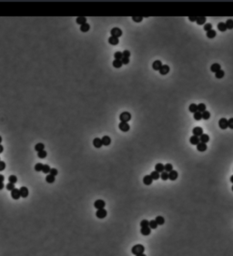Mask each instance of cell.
I'll return each mask as SVG.
<instances>
[{"label": "cell", "instance_id": "11a10c76", "mask_svg": "<svg viewBox=\"0 0 233 256\" xmlns=\"http://www.w3.org/2000/svg\"><path fill=\"white\" fill-rule=\"evenodd\" d=\"M122 56H123V57H129H129H130V52H129V50H124L123 52H122Z\"/></svg>", "mask_w": 233, "mask_h": 256}, {"label": "cell", "instance_id": "3957f363", "mask_svg": "<svg viewBox=\"0 0 233 256\" xmlns=\"http://www.w3.org/2000/svg\"><path fill=\"white\" fill-rule=\"evenodd\" d=\"M110 34H111V37H120L123 34V32L119 28H113L111 30H110Z\"/></svg>", "mask_w": 233, "mask_h": 256}, {"label": "cell", "instance_id": "52a82bcc", "mask_svg": "<svg viewBox=\"0 0 233 256\" xmlns=\"http://www.w3.org/2000/svg\"><path fill=\"white\" fill-rule=\"evenodd\" d=\"M118 127H119V130H122L123 132H127V131H129L130 130V126L127 122H120Z\"/></svg>", "mask_w": 233, "mask_h": 256}, {"label": "cell", "instance_id": "8992f818", "mask_svg": "<svg viewBox=\"0 0 233 256\" xmlns=\"http://www.w3.org/2000/svg\"><path fill=\"white\" fill-rule=\"evenodd\" d=\"M219 127L221 130H226L228 129V119L225 118H220L219 120Z\"/></svg>", "mask_w": 233, "mask_h": 256}, {"label": "cell", "instance_id": "7c38bea8", "mask_svg": "<svg viewBox=\"0 0 233 256\" xmlns=\"http://www.w3.org/2000/svg\"><path fill=\"white\" fill-rule=\"evenodd\" d=\"M179 177V173L176 171H171L170 172H169V180H176Z\"/></svg>", "mask_w": 233, "mask_h": 256}, {"label": "cell", "instance_id": "e7e4bbea", "mask_svg": "<svg viewBox=\"0 0 233 256\" xmlns=\"http://www.w3.org/2000/svg\"><path fill=\"white\" fill-rule=\"evenodd\" d=\"M230 181H231V182L233 183V175L231 176V177H230Z\"/></svg>", "mask_w": 233, "mask_h": 256}, {"label": "cell", "instance_id": "83f0119b", "mask_svg": "<svg viewBox=\"0 0 233 256\" xmlns=\"http://www.w3.org/2000/svg\"><path fill=\"white\" fill-rule=\"evenodd\" d=\"M89 28H90V26H89V24H87V23H85V24H83V25H81L80 26V31L81 32H87V31L89 30Z\"/></svg>", "mask_w": 233, "mask_h": 256}, {"label": "cell", "instance_id": "91938a15", "mask_svg": "<svg viewBox=\"0 0 233 256\" xmlns=\"http://www.w3.org/2000/svg\"><path fill=\"white\" fill-rule=\"evenodd\" d=\"M4 180H5V177L0 174V182H4Z\"/></svg>", "mask_w": 233, "mask_h": 256}, {"label": "cell", "instance_id": "d590c367", "mask_svg": "<svg viewBox=\"0 0 233 256\" xmlns=\"http://www.w3.org/2000/svg\"><path fill=\"white\" fill-rule=\"evenodd\" d=\"M225 76V72L222 69H220V70H219L218 72H216L215 73V77H216L217 79H222L223 77Z\"/></svg>", "mask_w": 233, "mask_h": 256}, {"label": "cell", "instance_id": "30bf717a", "mask_svg": "<svg viewBox=\"0 0 233 256\" xmlns=\"http://www.w3.org/2000/svg\"><path fill=\"white\" fill-rule=\"evenodd\" d=\"M193 135L194 136H197V137H200V136L203 134V129L202 128H200V127H196V128H194L193 129Z\"/></svg>", "mask_w": 233, "mask_h": 256}, {"label": "cell", "instance_id": "b9f144b4", "mask_svg": "<svg viewBox=\"0 0 233 256\" xmlns=\"http://www.w3.org/2000/svg\"><path fill=\"white\" fill-rule=\"evenodd\" d=\"M50 170H51L50 166H49V165H48V164H46V165H44V166H43L42 171L44 172L45 174H48V173H49V171H50Z\"/></svg>", "mask_w": 233, "mask_h": 256}, {"label": "cell", "instance_id": "94428289", "mask_svg": "<svg viewBox=\"0 0 233 256\" xmlns=\"http://www.w3.org/2000/svg\"><path fill=\"white\" fill-rule=\"evenodd\" d=\"M4 187H5V186H4V183L3 182H0V191H1V190H3Z\"/></svg>", "mask_w": 233, "mask_h": 256}, {"label": "cell", "instance_id": "7bdbcfd3", "mask_svg": "<svg viewBox=\"0 0 233 256\" xmlns=\"http://www.w3.org/2000/svg\"><path fill=\"white\" fill-rule=\"evenodd\" d=\"M8 181L10 183H13V184H15V183L17 181V176H15V175H10V176H9V178H8Z\"/></svg>", "mask_w": 233, "mask_h": 256}, {"label": "cell", "instance_id": "816d5d0a", "mask_svg": "<svg viewBox=\"0 0 233 256\" xmlns=\"http://www.w3.org/2000/svg\"><path fill=\"white\" fill-rule=\"evenodd\" d=\"M57 173H58V171H57V170L56 169H51L50 170V171H49V174L50 175H52V176H54V177H56V175H57Z\"/></svg>", "mask_w": 233, "mask_h": 256}, {"label": "cell", "instance_id": "1f68e13d", "mask_svg": "<svg viewBox=\"0 0 233 256\" xmlns=\"http://www.w3.org/2000/svg\"><path fill=\"white\" fill-rule=\"evenodd\" d=\"M55 180H56V178L52 176V175L48 174L47 175V177H46V181L48 183H54L55 182Z\"/></svg>", "mask_w": 233, "mask_h": 256}, {"label": "cell", "instance_id": "60d3db41", "mask_svg": "<svg viewBox=\"0 0 233 256\" xmlns=\"http://www.w3.org/2000/svg\"><path fill=\"white\" fill-rule=\"evenodd\" d=\"M194 118H195V120H200V119H202V113L199 112V111L195 112L194 113Z\"/></svg>", "mask_w": 233, "mask_h": 256}, {"label": "cell", "instance_id": "8d00e7d4", "mask_svg": "<svg viewBox=\"0 0 233 256\" xmlns=\"http://www.w3.org/2000/svg\"><path fill=\"white\" fill-rule=\"evenodd\" d=\"M164 170H165V171L166 172H170L171 171H173V166H172V164H170V163H167L164 166Z\"/></svg>", "mask_w": 233, "mask_h": 256}, {"label": "cell", "instance_id": "f5cc1de1", "mask_svg": "<svg viewBox=\"0 0 233 256\" xmlns=\"http://www.w3.org/2000/svg\"><path fill=\"white\" fill-rule=\"evenodd\" d=\"M15 189V184H13V183H7V185H6V190L7 191H13Z\"/></svg>", "mask_w": 233, "mask_h": 256}, {"label": "cell", "instance_id": "cb8c5ba5", "mask_svg": "<svg viewBox=\"0 0 233 256\" xmlns=\"http://www.w3.org/2000/svg\"><path fill=\"white\" fill-rule=\"evenodd\" d=\"M76 22L77 24H78V25H83L85 23H87V17H78L76 18Z\"/></svg>", "mask_w": 233, "mask_h": 256}, {"label": "cell", "instance_id": "6f0895ef", "mask_svg": "<svg viewBox=\"0 0 233 256\" xmlns=\"http://www.w3.org/2000/svg\"><path fill=\"white\" fill-rule=\"evenodd\" d=\"M5 169H6V163H5L4 161H0V171H4Z\"/></svg>", "mask_w": 233, "mask_h": 256}, {"label": "cell", "instance_id": "e0dca14e", "mask_svg": "<svg viewBox=\"0 0 233 256\" xmlns=\"http://www.w3.org/2000/svg\"><path fill=\"white\" fill-rule=\"evenodd\" d=\"M93 145L95 148L97 149H99V148H101L102 147V141H101V139L99 138H95L93 140Z\"/></svg>", "mask_w": 233, "mask_h": 256}, {"label": "cell", "instance_id": "e575fe53", "mask_svg": "<svg viewBox=\"0 0 233 256\" xmlns=\"http://www.w3.org/2000/svg\"><path fill=\"white\" fill-rule=\"evenodd\" d=\"M150 176H151L152 179H153V180H158V179L160 178V174L158 173V172L156 171H152L151 173H150Z\"/></svg>", "mask_w": 233, "mask_h": 256}, {"label": "cell", "instance_id": "003e7915", "mask_svg": "<svg viewBox=\"0 0 233 256\" xmlns=\"http://www.w3.org/2000/svg\"><path fill=\"white\" fill-rule=\"evenodd\" d=\"M231 190H232V191H233V186H232V187H231Z\"/></svg>", "mask_w": 233, "mask_h": 256}, {"label": "cell", "instance_id": "44dd1931", "mask_svg": "<svg viewBox=\"0 0 233 256\" xmlns=\"http://www.w3.org/2000/svg\"><path fill=\"white\" fill-rule=\"evenodd\" d=\"M155 171L158 173H161V172L165 171V170H164V165L162 163H157L155 165Z\"/></svg>", "mask_w": 233, "mask_h": 256}, {"label": "cell", "instance_id": "d4e9b609", "mask_svg": "<svg viewBox=\"0 0 233 256\" xmlns=\"http://www.w3.org/2000/svg\"><path fill=\"white\" fill-rule=\"evenodd\" d=\"M206 20H207L206 17H197L196 23L198 25H205Z\"/></svg>", "mask_w": 233, "mask_h": 256}, {"label": "cell", "instance_id": "7a4b0ae2", "mask_svg": "<svg viewBox=\"0 0 233 256\" xmlns=\"http://www.w3.org/2000/svg\"><path fill=\"white\" fill-rule=\"evenodd\" d=\"M119 119H120V122H129L130 119H131V114L129 112H122L119 116Z\"/></svg>", "mask_w": 233, "mask_h": 256}, {"label": "cell", "instance_id": "7402d4cb", "mask_svg": "<svg viewBox=\"0 0 233 256\" xmlns=\"http://www.w3.org/2000/svg\"><path fill=\"white\" fill-rule=\"evenodd\" d=\"M199 141H200V142H202V143H207V142L209 141V136H208V134H204V133H203L202 135L199 137Z\"/></svg>", "mask_w": 233, "mask_h": 256}, {"label": "cell", "instance_id": "603a6c76", "mask_svg": "<svg viewBox=\"0 0 233 256\" xmlns=\"http://www.w3.org/2000/svg\"><path fill=\"white\" fill-rule=\"evenodd\" d=\"M108 43H109L110 45L116 46V45H118V43H119V39H118V37H108Z\"/></svg>", "mask_w": 233, "mask_h": 256}, {"label": "cell", "instance_id": "4fadbf2b", "mask_svg": "<svg viewBox=\"0 0 233 256\" xmlns=\"http://www.w3.org/2000/svg\"><path fill=\"white\" fill-rule=\"evenodd\" d=\"M160 75H167L169 72V67L168 65H162V67L159 68Z\"/></svg>", "mask_w": 233, "mask_h": 256}, {"label": "cell", "instance_id": "484cf974", "mask_svg": "<svg viewBox=\"0 0 233 256\" xmlns=\"http://www.w3.org/2000/svg\"><path fill=\"white\" fill-rule=\"evenodd\" d=\"M217 28L219 29V31H221V32H225V31L227 30V27H226V24L223 22H219L217 26Z\"/></svg>", "mask_w": 233, "mask_h": 256}, {"label": "cell", "instance_id": "5b68a950", "mask_svg": "<svg viewBox=\"0 0 233 256\" xmlns=\"http://www.w3.org/2000/svg\"><path fill=\"white\" fill-rule=\"evenodd\" d=\"M106 206V202L103 200H97L94 202V207L97 210H100V209H104Z\"/></svg>", "mask_w": 233, "mask_h": 256}, {"label": "cell", "instance_id": "f546056e", "mask_svg": "<svg viewBox=\"0 0 233 256\" xmlns=\"http://www.w3.org/2000/svg\"><path fill=\"white\" fill-rule=\"evenodd\" d=\"M113 67L114 68H121L122 67V62H121V60H118V59H115L114 61H113Z\"/></svg>", "mask_w": 233, "mask_h": 256}, {"label": "cell", "instance_id": "9c48e42d", "mask_svg": "<svg viewBox=\"0 0 233 256\" xmlns=\"http://www.w3.org/2000/svg\"><path fill=\"white\" fill-rule=\"evenodd\" d=\"M11 197L14 199V200H18L21 196H20V192L19 190L17 188H15L13 191H11Z\"/></svg>", "mask_w": 233, "mask_h": 256}, {"label": "cell", "instance_id": "680465c9", "mask_svg": "<svg viewBox=\"0 0 233 256\" xmlns=\"http://www.w3.org/2000/svg\"><path fill=\"white\" fill-rule=\"evenodd\" d=\"M188 20H189V21H193L194 22V21H196L197 20V17H188Z\"/></svg>", "mask_w": 233, "mask_h": 256}, {"label": "cell", "instance_id": "4dcf8cb0", "mask_svg": "<svg viewBox=\"0 0 233 256\" xmlns=\"http://www.w3.org/2000/svg\"><path fill=\"white\" fill-rule=\"evenodd\" d=\"M217 36V33H216V31L215 30H213V29H211V30H209V31H208L207 32V37H208V38H214V37H216Z\"/></svg>", "mask_w": 233, "mask_h": 256}, {"label": "cell", "instance_id": "836d02e7", "mask_svg": "<svg viewBox=\"0 0 233 256\" xmlns=\"http://www.w3.org/2000/svg\"><path fill=\"white\" fill-rule=\"evenodd\" d=\"M198 106V111L200 113L204 112L206 110V105L204 103H199V105H197Z\"/></svg>", "mask_w": 233, "mask_h": 256}, {"label": "cell", "instance_id": "5bb4252c", "mask_svg": "<svg viewBox=\"0 0 233 256\" xmlns=\"http://www.w3.org/2000/svg\"><path fill=\"white\" fill-rule=\"evenodd\" d=\"M221 69V67L219 65V63H213L212 65L210 66V71L211 72H213V73H216L218 72L219 70Z\"/></svg>", "mask_w": 233, "mask_h": 256}, {"label": "cell", "instance_id": "277c9868", "mask_svg": "<svg viewBox=\"0 0 233 256\" xmlns=\"http://www.w3.org/2000/svg\"><path fill=\"white\" fill-rule=\"evenodd\" d=\"M107 215V211L105 210V209H100V210H98L97 212H96V216L98 217V219H104L106 218Z\"/></svg>", "mask_w": 233, "mask_h": 256}, {"label": "cell", "instance_id": "8fae6325", "mask_svg": "<svg viewBox=\"0 0 233 256\" xmlns=\"http://www.w3.org/2000/svg\"><path fill=\"white\" fill-rule=\"evenodd\" d=\"M162 67V62L160 60H155L153 63H152V68L154 70H159V68Z\"/></svg>", "mask_w": 233, "mask_h": 256}, {"label": "cell", "instance_id": "6da1fadb", "mask_svg": "<svg viewBox=\"0 0 233 256\" xmlns=\"http://www.w3.org/2000/svg\"><path fill=\"white\" fill-rule=\"evenodd\" d=\"M144 251H145V247L143 245L141 244H136L134 245L131 249V253L134 254V255H138V254H141V253H144Z\"/></svg>", "mask_w": 233, "mask_h": 256}, {"label": "cell", "instance_id": "be15d7a7", "mask_svg": "<svg viewBox=\"0 0 233 256\" xmlns=\"http://www.w3.org/2000/svg\"><path fill=\"white\" fill-rule=\"evenodd\" d=\"M136 256H147L146 254H144V253H141V254H138V255H136Z\"/></svg>", "mask_w": 233, "mask_h": 256}, {"label": "cell", "instance_id": "7dc6e473", "mask_svg": "<svg viewBox=\"0 0 233 256\" xmlns=\"http://www.w3.org/2000/svg\"><path fill=\"white\" fill-rule=\"evenodd\" d=\"M149 222L148 220H143L141 221L140 222V227L141 228H144V227H149Z\"/></svg>", "mask_w": 233, "mask_h": 256}, {"label": "cell", "instance_id": "2e32d148", "mask_svg": "<svg viewBox=\"0 0 233 256\" xmlns=\"http://www.w3.org/2000/svg\"><path fill=\"white\" fill-rule=\"evenodd\" d=\"M208 149V146H207V144L206 143H202V142H199L198 145H197V149L200 152H203V151H206Z\"/></svg>", "mask_w": 233, "mask_h": 256}, {"label": "cell", "instance_id": "f907efd6", "mask_svg": "<svg viewBox=\"0 0 233 256\" xmlns=\"http://www.w3.org/2000/svg\"><path fill=\"white\" fill-rule=\"evenodd\" d=\"M211 29H212V24H210V23H206L205 25H204V30H206L207 32L211 30Z\"/></svg>", "mask_w": 233, "mask_h": 256}, {"label": "cell", "instance_id": "03108f58", "mask_svg": "<svg viewBox=\"0 0 233 256\" xmlns=\"http://www.w3.org/2000/svg\"><path fill=\"white\" fill-rule=\"evenodd\" d=\"M1 141H2V138H1V136H0V144H1Z\"/></svg>", "mask_w": 233, "mask_h": 256}, {"label": "cell", "instance_id": "4316f807", "mask_svg": "<svg viewBox=\"0 0 233 256\" xmlns=\"http://www.w3.org/2000/svg\"><path fill=\"white\" fill-rule=\"evenodd\" d=\"M155 222H157V225H163L165 223V219L162 216H157L155 219Z\"/></svg>", "mask_w": 233, "mask_h": 256}, {"label": "cell", "instance_id": "9a60e30c", "mask_svg": "<svg viewBox=\"0 0 233 256\" xmlns=\"http://www.w3.org/2000/svg\"><path fill=\"white\" fill-rule=\"evenodd\" d=\"M152 182H153V179L151 178L150 175H146L145 177L143 178V183L145 185H151Z\"/></svg>", "mask_w": 233, "mask_h": 256}, {"label": "cell", "instance_id": "ac0fdd59", "mask_svg": "<svg viewBox=\"0 0 233 256\" xmlns=\"http://www.w3.org/2000/svg\"><path fill=\"white\" fill-rule=\"evenodd\" d=\"M101 141H102V145L108 146V145H110V143H111V139H110L109 136H104V137L101 139Z\"/></svg>", "mask_w": 233, "mask_h": 256}, {"label": "cell", "instance_id": "ba28073f", "mask_svg": "<svg viewBox=\"0 0 233 256\" xmlns=\"http://www.w3.org/2000/svg\"><path fill=\"white\" fill-rule=\"evenodd\" d=\"M19 192H20V196L22 198H26L29 194V191H28V189L26 187H21L19 189Z\"/></svg>", "mask_w": 233, "mask_h": 256}, {"label": "cell", "instance_id": "d6a6232c", "mask_svg": "<svg viewBox=\"0 0 233 256\" xmlns=\"http://www.w3.org/2000/svg\"><path fill=\"white\" fill-rule=\"evenodd\" d=\"M188 110H189L191 113L197 112V111H198V106H197L196 104L192 103V104L189 105V107H188Z\"/></svg>", "mask_w": 233, "mask_h": 256}, {"label": "cell", "instance_id": "ee69618b", "mask_svg": "<svg viewBox=\"0 0 233 256\" xmlns=\"http://www.w3.org/2000/svg\"><path fill=\"white\" fill-rule=\"evenodd\" d=\"M43 165L42 163H37L36 165H35V171H42V170H43Z\"/></svg>", "mask_w": 233, "mask_h": 256}, {"label": "cell", "instance_id": "681fc988", "mask_svg": "<svg viewBox=\"0 0 233 256\" xmlns=\"http://www.w3.org/2000/svg\"><path fill=\"white\" fill-rule=\"evenodd\" d=\"M132 20H133V21H135V22H137V23H139L143 20V17H138V16H134V17H132Z\"/></svg>", "mask_w": 233, "mask_h": 256}, {"label": "cell", "instance_id": "ffe728a7", "mask_svg": "<svg viewBox=\"0 0 233 256\" xmlns=\"http://www.w3.org/2000/svg\"><path fill=\"white\" fill-rule=\"evenodd\" d=\"M151 232V229L149 228V227H144V228H141L140 230V233L144 236H148L149 235Z\"/></svg>", "mask_w": 233, "mask_h": 256}, {"label": "cell", "instance_id": "f35d334b", "mask_svg": "<svg viewBox=\"0 0 233 256\" xmlns=\"http://www.w3.org/2000/svg\"><path fill=\"white\" fill-rule=\"evenodd\" d=\"M47 155H48V153H47V151H46L45 149L37 152V157L39 158V159H45V158L47 157Z\"/></svg>", "mask_w": 233, "mask_h": 256}, {"label": "cell", "instance_id": "c3c4849f", "mask_svg": "<svg viewBox=\"0 0 233 256\" xmlns=\"http://www.w3.org/2000/svg\"><path fill=\"white\" fill-rule=\"evenodd\" d=\"M157 222H155V220L149 222V228L150 229H157Z\"/></svg>", "mask_w": 233, "mask_h": 256}, {"label": "cell", "instance_id": "bcb514c9", "mask_svg": "<svg viewBox=\"0 0 233 256\" xmlns=\"http://www.w3.org/2000/svg\"><path fill=\"white\" fill-rule=\"evenodd\" d=\"M160 178L162 179L163 180H169V173L166 171H163L160 173Z\"/></svg>", "mask_w": 233, "mask_h": 256}, {"label": "cell", "instance_id": "6125c7cd", "mask_svg": "<svg viewBox=\"0 0 233 256\" xmlns=\"http://www.w3.org/2000/svg\"><path fill=\"white\" fill-rule=\"evenodd\" d=\"M3 150H4V147L2 146L1 144H0V153H2V152H3Z\"/></svg>", "mask_w": 233, "mask_h": 256}, {"label": "cell", "instance_id": "db71d44e", "mask_svg": "<svg viewBox=\"0 0 233 256\" xmlns=\"http://www.w3.org/2000/svg\"><path fill=\"white\" fill-rule=\"evenodd\" d=\"M228 128L233 130V118H230V119L228 120Z\"/></svg>", "mask_w": 233, "mask_h": 256}, {"label": "cell", "instance_id": "74e56055", "mask_svg": "<svg viewBox=\"0 0 233 256\" xmlns=\"http://www.w3.org/2000/svg\"><path fill=\"white\" fill-rule=\"evenodd\" d=\"M226 27H227V29H232L233 28V20L232 19H228L226 22Z\"/></svg>", "mask_w": 233, "mask_h": 256}, {"label": "cell", "instance_id": "ab89813d", "mask_svg": "<svg viewBox=\"0 0 233 256\" xmlns=\"http://www.w3.org/2000/svg\"><path fill=\"white\" fill-rule=\"evenodd\" d=\"M210 118V112L208 110H205L204 112H202V118L205 120H208V118Z\"/></svg>", "mask_w": 233, "mask_h": 256}, {"label": "cell", "instance_id": "d6986e66", "mask_svg": "<svg viewBox=\"0 0 233 256\" xmlns=\"http://www.w3.org/2000/svg\"><path fill=\"white\" fill-rule=\"evenodd\" d=\"M189 142H190V144H192V145H198V144L200 142V141H199V137H197V136H191L190 138H189Z\"/></svg>", "mask_w": 233, "mask_h": 256}, {"label": "cell", "instance_id": "9f6ffc18", "mask_svg": "<svg viewBox=\"0 0 233 256\" xmlns=\"http://www.w3.org/2000/svg\"><path fill=\"white\" fill-rule=\"evenodd\" d=\"M121 62H122V64H124V65H128L129 63V57H122Z\"/></svg>", "mask_w": 233, "mask_h": 256}, {"label": "cell", "instance_id": "f6af8a7d", "mask_svg": "<svg viewBox=\"0 0 233 256\" xmlns=\"http://www.w3.org/2000/svg\"><path fill=\"white\" fill-rule=\"evenodd\" d=\"M114 57H115V59L121 60L122 57H123V56H122V52H120V51H117V52L114 54Z\"/></svg>", "mask_w": 233, "mask_h": 256}, {"label": "cell", "instance_id": "f1b7e54d", "mask_svg": "<svg viewBox=\"0 0 233 256\" xmlns=\"http://www.w3.org/2000/svg\"><path fill=\"white\" fill-rule=\"evenodd\" d=\"M45 149V145L43 143H37L36 144V146H35V150L37 152L41 151V150H44Z\"/></svg>", "mask_w": 233, "mask_h": 256}]
</instances>
